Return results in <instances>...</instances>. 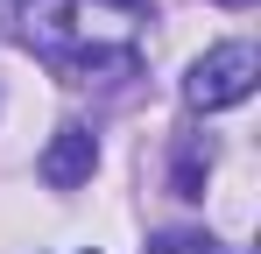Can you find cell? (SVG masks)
Returning a JSON list of instances; mask_svg holds the SVG:
<instances>
[{
  "label": "cell",
  "mask_w": 261,
  "mask_h": 254,
  "mask_svg": "<svg viewBox=\"0 0 261 254\" xmlns=\"http://www.w3.org/2000/svg\"><path fill=\"white\" fill-rule=\"evenodd\" d=\"M36 169H43L49 191H78V184H92V169H99V141H92L85 127H57Z\"/></svg>",
  "instance_id": "obj_2"
},
{
  "label": "cell",
  "mask_w": 261,
  "mask_h": 254,
  "mask_svg": "<svg viewBox=\"0 0 261 254\" xmlns=\"http://www.w3.org/2000/svg\"><path fill=\"white\" fill-rule=\"evenodd\" d=\"M14 7H36V0H14Z\"/></svg>",
  "instance_id": "obj_4"
},
{
  "label": "cell",
  "mask_w": 261,
  "mask_h": 254,
  "mask_svg": "<svg viewBox=\"0 0 261 254\" xmlns=\"http://www.w3.org/2000/svg\"><path fill=\"white\" fill-rule=\"evenodd\" d=\"M148 254H212V240H205V233H163Z\"/></svg>",
  "instance_id": "obj_3"
},
{
  "label": "cell",
  "mask_w": 261,
  "mask_h": 254,
  "mask_svg": "<svg viewBox=\"0 0 261 254\" xmlns=\"http://www.w3.org/2000/svg\"><path fill=\"white\" fill-rule=\"evenodd\" d=\"M254 85H261V57H254V42H212V49L191 64L184 99H191L198 113H226V106H240Z\"/></svg>",
  "instance_id": "obj_1"
}]
</instances>
